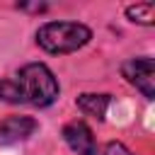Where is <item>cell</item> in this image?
<instances>
[{"label":"cell","mask_w":155,"mask_h":155,"mask_svg":"<svg viewBox=\"0 0 155 155\" xmlns=\"http://www.w3.org/2000/svg\"><path fill=\"white\" fill-rule=\"evenodd\" d=\"M126 19L140 27H153L155 24V2H136V5H126L124 10Z\"/></svg>","instance_id":"obj_7"},{"label":"cell","mask_w":155,"mask_h":155,"mask_svg":"<svg viewBox=\"0 0 155 155\" xmlns=\"http://www.w3.org/2000/svg\"><path fill=\"white\" fill-rule=\"evenodd\" d=\"M17 7H19V10H31V12H46V10H48V5H46V2H34V5L19 2Z\"/></svg>","instance_id":"obj_9"},{"label":"cell","mask_w":155,"mask_h":155,"mask_svg":"<svg viewBox=\"0 0 155 155\" xmlns=\"http://www.w3.org/2000/svg\"><path fill=\"white\" fill-rule=\"evenodd\" d=\"M65 145L78 153V155H97V140H94V131L82 121V119H75V121H68L61 131Z\"/></svg>","instance_id":"obj_4"},{"label":"cell","mask_w":155,"mask_h":155,"mask_svg":"<svg viewBox=\"0 0 155 155\" xmlns=\"http://www.w3.org/2000/svg\"><path fill=\"white\" fill-rule=\"evenodd\" d=\"M61 94V85L56 73L46 63H27L15 78L0 80V99L7 104H31V107H51Z\"/></svg>","instance_id":"obj_1"},{"label":"cell","mask_w":155,"mask_h":155,"mask_svg":"<svg viewBox=\"0 0 155 155\" xmlns=\"http://www.w3.org/2000/svg\"><path fill=\"white\" fill-rule=\"evenodd\" d=\"M97 155H136V153L128 145H124L121 140H109L97 150Z\"/></svg>","instance_id":"obj_8"},{"label":"cell","mask_w":155,"mask_h":155,"mask_svg":"<svg viewBox=\"0 0 155 155\" xmlns=\"http://www.w3.org/2000/svg\"><path fill=\"white\" fill-rule=\"evenodd\" d=\"M92 41V29L82 22H44L36 29V46L51 56H68L80 48H85Z\"/></svg>","instance_id":"obj_2"},{"label":"cell","mask_w":155,"mask_h":155,"mask_svg":"<svg viewBox=\"0 0 155 155\" xmlns=\"http://www.w3.org/2000/svg\"><path fill=\"white\" fill-rule=\"evenodd\" d=\"M121 75L145 99H155V61L150 56H133L121 63Z\"/></svg>","instance_id":"obj_3"},{"label":"cell","mask_w":155,"mask_h":155,"mask_svg":"<svg viewBox=\"0 0 155 155\" xmlns=\"http://www.w3.org/2000/svg\"><path fill=\"white\" fill-rule=\"evenodd\" d=\"M39 131V121L27 114H15L0 121V145H12L31 138Z\"/></svg>","instance_id":"obj_5"},{"label":"cell","mask_w":155,"mask_h":155,"mask_svg":"<svg viewBox=\"0 0 155 155\" xmlns=\"http://www.w3.org/2000/svg\"><path fill=\"white\" fill-rule=\"evenodd\" d=\"M75 107L85 116H92L97 121H104L107 119V111L111 107V94H107V92H82V94H78Z\"/></svg>","instance_id":"obj_6"}]
</instances>
